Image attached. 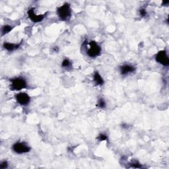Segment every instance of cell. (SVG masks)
Returning a JSON list of instances; mask_svg holds the SVG:
<instances>
[{
	"mask_svg": "<svg viewBox=\"0 0 169 169\" xmlns=\"http://www.w3.org/2000/svg\"><path fill=\"white\" fill-rule=\"evenodd\" d=\"M57 13L58 17L62 21H67L71 17V10L70 5L69 3H64L57 10Z\"/></svg>",
	"mask_w": 169,
	"mask_h": 169,
	"instance_id": "6da1fadb",
	"label": "cell"
},
{
	"mask_svg": "<svg viewBox=\"0 0 169 169\" xmlns=\"http://www.w3.org/2000/svg\"><path fill=\"white\" fill-rule=\"evenodd\" d=\"M11 85L10 89L11 91H20L27 86L25 79L22 77H16L11 79Z\"/></svg>",
	"mask_w": 169,
	"mask_h": 169,
	"instance_id": "7a4b0ae2",
	"label": "cell"
},
{
	"mask_svg": "<svg viewBox=\"0 0 169 169\" xmlns=\"http://www.w3.org/2000/svg\"><path fill=\"white\" fill-rule=\"evenodd\" d=\"M89 48L87 50V54L91 58H96L100 54L101 48L94 41H91L89 43Z\"/></svg>",
	"mask_w": 169,
	"mask_h": 169,
	"instance_id": "3957f363",
	"label": "cell"
},
{
	"mask_svg": "<svg viewBox=\"0 0 169 169\" xmlns=\"http://www.w3.org/2000/svg\"><path fill=\"white\" fill-rule=\"evenodd\" d=\"M13 150L18 154H22V153H28L31 151V147L26 145V143L22 142H18L13 145Z\"/></svg>",
	"mask_w": 169,
	"mask_h": 169,
	"instance_id": "277c9868",
	"label": "cell"
},
{
	"mask_svg": "<svg viewBox=\"0 0 169 169\" xmlns=\"http://www.w3.org/2000/svg\"><path fill=\"white\" fill-rule=\"evenodd\" d=\"M156 61L159 64H161L164 66H168L169 64V59L166 51L162 50L159 52L156 55Z\"/></svg>",
	"mask_w": 169,
	"mask_h": 169,
	"instance_id": "5b68a950",
	"label": "cell"
},
{
	"mask_svg": "<svg viewBox=\"0 0 169 169\" xmlns=\"http://www.w3.org/2000/svg\"><path fill=\"white\" fill-rule=\"evenodd\" d=\"M15 98H16L17 102L21 105H27L31 100L30 96L25 93H18Z\"/></svg>",
	"mask_w": 169,
	"mask_h": 169,
	"instance_id": "8992f818",
	"label": "cell"
},
{
	"mask_svg": "<svg viewBox=\"0 0 169 169\" xmlns=\"http://www.w3.org/2000/svg\"><path fill=\"white\" fill-rule=\"evenodd\" d=\"M46 14L44 15H36L35 13V11H34V9L32 8L31 9V10H29L28 11V15H29V19H31V21H32L34 22H41L42 20L44 19L45 17V15Z\"/></svg>",
	"mask_w": 169,
	"mask_h": 169,
	"instance_id": "52a82bcc",
	"label": "cell"
},
{
	"mask_svg": "<svg viewBox=\"0 0 169 169\" xmlns=\"http://www.w3.org/2000/svg\"><path fill=\"white\" fill-rule=\"evenodd\" d=\"M135 70H136V69H135L134 67L129 66V65H124V66H122L120 67L121 75H126L128 73H133V72L135 71Z\"/></svg>",
	"mask_w": 169,
	"mask_h": 169,
	"instance_id": "ba28073f",
	"label": "cell"
},
{
	"mask_svg": "<svg viewBox=\"0 0 169 169\" xmlns=\"http://www.w3.org/2000/svg\"><path fill=\"white\" fill-rule=\"evenodd\" d=\"M21 43L19 44H13V43H8V42H5L3 44L4 48L7 50V51L12 52L14 51L15 50L18 49L20 47V45Z\"/></svg>",
	"mask_w": 169,
	"mask_h": 169,
	"instance_id": "9c48e42d",
	"label": "cell"
},
{
	"mask_svg": "<svg viewBox=\"0 0 169 169\" xmlns=\"http://www.w3.org/2000/svg\"><path fill=\"white\" fill-rule=\"evenodd\" d=\"M94 82L96 83V85H102L104 84V80L102 78V77L100 76L98 72L96 71L94 72Z\"/></svg>",
	"mask_w": 169,
	"mask_h": 169,
	"instance_id": "30bf717a",
	"label": "cell"
},
{
	"mask_svg": "<svg viewBox=\"0 0 169 169\" xmlns=\"http://www.w3.org/2000/svg\"><path fill=\"white\" fill-rule=\"evenodd\" d=\"M12 26L10 25H5L2 28V35H5V34L10 33V31L12 30Z\"/></svg>",
	"mask_w": 169,
	"mask_h": 169,
	"instance_id": "8fae6325",
	"label": "cell"
},
{
	"mask_svg": "<svg viewBox=\"0 0 169 169\" xmlns=\"http://www.w3.org/2000/svg\"><path fill=\"white\" fill-rule=\"evenodd\" d=\"M98 107H100V109H105L106 107V102L104 99L100 98L98 101Z\"/></svg>",
	"mask_w": 169,
	"mask_h": 169,
	"instance_id": "7c38bea8",
	"label": "cell"
},
{
	"mask_svg": "<svg viewBox=\"0 0 169 169\" xmlns=\"http://www.w3.org/2000/svg\"><path fill=\"white\" fill-rule=\"evenodd\" d=\"M130 165H131V167L136 168H141L143 167L141 164H139L137 161H134L132 162V163H130Z\"/></svg>",
	"mask_w": 169,
	"mask_h": 169,
	"instance_id": "4fadbf2b",
	"label": "cell"
},
{
	"mask_svg": "<svg viewBox=\"0 0 169 169\" xmlns=\"http://www.w3.org/2000/svg\"><path fill=\"white\" fill-rule=\"evenodd\" d=\"M62 67H70L71 66V64L70 62V61L67 59H65L64 61L62 62Z\"/></svg>",
	"mask_w": 169,
	"mask_h": 169,
	"instance_id": "5bb4252c",
	"label": "cell"
},
{
	"mask_svg": "<svg viewBox=\"0 0 169 169\" xmlns=\"http://www.w3.org/2000/svg\"><path fill=\"white\" fill-rule=\"evenodd\" d=\"M97 139L100 141H107L108 140V137L105 134H100V135H99L98 137H97Z\"/></svg>",
	"mask_w": 169,
	"mask_h": 169,
	"instance_id": "9a60e30c",
	"label": "cell"
},
{
	"mask_svg": "<svg viewBox=\"0 0 169 169\" xmlns=\"http://www.w3.org/2000/svg\"><path fill=\"white\" fill-rule=\"evenodd\" d=\"M8 166V163L7 161H3L2 163L0 164V168L1 169H4L7 168Z\"/></svg>",
	"mask_w": 169,
	"mask_h": 169,
	"instance_id": "2e32d148",
	"label": "cell"
},
{
	"mask_svg": "<svg viewBox=\"0 0 169 169\" xmlns=\"http://www.w3.org/2000/svg\"><path fill=\"white\" fill-rule=\"evenodd\" d=\"M139 14L141 17H144L145 16L146 14H147V12H146V11L144 10V9H141L140 10H139Z\"/></svg>",
	"mask_w": 169,
	"mask_h": 169,
	"instance_id": "e0dca14e",
	"label": "cell"
},
{
	"mask_svg": "<svg viewBox=\"0 0 169 169\" xmlns=\"http://www.w3.org/2000/svg\"><path fill=\"white\" fill-rule=\"evenodd\" d=\"M169 3V1H164L163 4V5H168V4Z\"/></svg>",
	"mask_w": 169,
	"mask_h": 169,
	"instance_id": "ac0fdd59",
	"label": "cell"
}]
</instances>
